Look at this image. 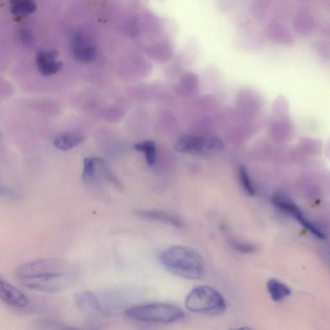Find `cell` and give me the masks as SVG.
Returning a JSON list of instances; mask_svg holds the SVG:
<instances>
[{
	"instance_id": "12",
	"label": "cell",
	"mask_w": 330,
	"mask_h": 330,
	"mask_svg": "<svg viewBox=\"0 0 330 330\" xmlns=\"http://www.w3.org/2000/svg\"><path fill=\"white\" fill-rule=\"evenodd\" d=\"M267 288L274 301H282L291 294V290L283 283L276 279H271L267 283Z\"/></svg>"
},
{
	"instance_id": "1",
	"label": "cell",
	"mask_w": 330,
	"mask_h": 330,
	"mask_svg": "<svg viewBox=\"0 0 330 330\" xmlns=\"http://www.w3.org/2000/svg\"><path fill=\"white\" fill-rule=\"evenodd\" d=\"M80 274V267L71 260L48 258L21 265L15 276L23 286L30 290L55 294L72 287Z\"/></svg>"
},
{
	"instance_id": "5",
	"label": "cell",
	"mask_w": 330,
	"mask_h": 330,
	"mask_svg": "<svg viewBox=\"0 0 330 330\" xmlns=\"http://www.w3.org/2000/svg\"><path fill=\"white\" fill-rule=\"evenodd\" d=\"M177 148L181 152L206 154L220 151L223 148V144L220 140L216 138L209 139L195 136H186L179 141Z\"/></svg>"
},
{
	"instance_id": "15",
	"label": "cell",
	"mask_w": 330,
	"mask_h": 330,
	"mask_svg": "<svg viewBox=\"0 0 330 330\" xmlns=\"http://www.w3.org/2000/svg\"><path fill=\"white\" fill-rule=\"evenodd\" d=\"M98 158H85L84 159V171L82 177L84 180L89 181L94 176L97 166H98Z\"/></svg>"
},
{
	"instance_id": "4",
	"label": "cell",
	"mask_w": 330,
	"mask_h": 330,
	"mask_svg": "<svg viewBox=\"0 0 330 330\" xmlns=\"http://www.w3.org/2000/svg\"><path fill=\"white\" fill-rule=\"evenodd\" d=\"M184 303L191 312L212 315L222 314L227 307L223 295L209 286L193 288L187 295Z\"/></svg>"
},
{
	"instance_id": "2",
	"label": "cell",
	"mask_w": 330,
	"mask_h": 330,
	"mask_svg": "<svg viewBox=\"0 0 330 330\" xmlns=\"http://www.w3.org/2000/svg\"><path fill=\"white\" fill-rule=\"evenodd\" d=\"M159 260L167 271L181 278L198 280L204 274L202 256L190 247L181 245L168 247L161 253Z\"/></svg>"
},
{
	"instance_id": "16",
	"label": "cell",
	"mask_w": 330,
	"mask_h": 330,
	"mask_svg": "<svg viewBox=\"0 0 330 330\" xmlns=\"http://www.w3.org/2000/svg\"><path fill=\"white\" fill-rule=\"evenodd\" d=\"M239 176L241 177L242 184L246 192L250 195H254V188H253L252 183H251L250 177H249L245 168H241V169L239 170Z\"/></svg>"
},
{
	"instance_id": "10",
	"label": "cell",
	"mask_w": 330,
	"mask_h": 330,
	"mask_svg": "<svg viewBox=\"0 0 330 330\" xmlns=\"http://www.w3.org/2000/svg\"><path fill=\"white\" fill-rule=\"evenodd\" d=\"M221 228L226 234L225 239L228 245L233 250L239 253H245V254H250V253L255 252L256 246L253 244L237 238L234 235L230 234L229 232H228V228L225 225L221 226Z\"/></svg>"
},
{
	"instance_id": "7",
	"label": "cell",
	"mask_w": 330,
	"mask_h": 330,
	"mask_svg": "<svg viewBox=\"0 0 330 330\" xmlns=\"http://www.w3.org/2000/svg\"><path fill=\"white\" fill-rule=\"evenodd\" d=\"M76 308L89 315H101L104 313L98 296L91 291H84L77 294L75 298Z\"/></svg>"
},
{
	"instance_id": "6",
	"label": "cell",
	"mask_w": 330,
	"mask_h": 330,
	"mask_svg": "<svg viewBox=\"0 0 330 330\" xmlns=\"http://www.w3.org/2000/svg\"><path fill=\"white\" fill-rule=\"evenodd\" d=\"M0 297L5 303L15 308H24L29 304L28 298L22 291L3 279L0 280Z\"/></svg>"
},
{
	"instance_id": "14",
	"label": "cell",
	"mask_w": 330,
	"mask_h": 330,
	"mask_svg": "<svg viewBox=\"0 0 330 330\" xmlns=\"http://www.w3.org/2000/svg\"><path fill=\"white\" fill-rule=\"evenodd\" d=\"M151 53L156 58L163 61L171 56L172 48L167 41H160L152 46Z\"/></svg>"
},
{
	"instance_id": "3",
	"label": "cell",
	"mask_w": 330,
	"mask_h": 330,
	"mask_svg": "<svg viewBox=\"0 0 330 330\" xmlns=\"http://www.w3.org/2000/svg\"><path fill=\"white\" fill-rule=\"evenodd\" d=\"M125 315L137 321L170 324L183 319L184 313L172 304L151 303L134 306L125 311Z\"/></svg>"
},
{
	"instance_id": "13",
	"label": "cell",
	"mask_w": 330,
	"mask_h": 330,
	"mask_svg": "<svg viewBox=\"0 0 330 330\" xmlns=\"http://www.w3.org/2000/svg\"><path fill=\"white\" fill-rule=\"evenodd\" d=\"M137 151L144 152L146 156L147 162L149 165L155 163L156 158V147L154 142L146 141L135 145Z\"/></svg>"
},
{
	"instance_id": "11",
	"label": "cell",
	"mask_w": 330,
	"mask_h": 330,
	"mask_svg": "<svg viewBox=\"0 0 330 330\" xmlns=\"http://www.w3.org/2000/svg\"><path fill=\"white\" fill-rule=\"evenodd\" d=\"M37 65L41 75L49 76L56 74L61 68V63L55 61L54 55L41 54L37 59Z\"/></svg>"
},
{
	"instance_id": "8",
	"label": "cell",
	"mask_w": 330,
	"mask_h": 330,
	"mask_svg": "<svg viewBox=\"0 0 330 330\" xmlns=\"http://www.w3.org/2000/svg\"><path fill=\"white\" fill-rule=\"evenodd\" d=\"M137 214L142 218L159 221L172 227L178 228L184 227L183 221L178 216L169 212L158 210H141L137 212Z\"/></svg>"
},
{
	"instance_id": "9",
	"label": "cell",
	"mask_w": 330,
	"mask_h": 330,
	"mask_svg": "<svg viewBox=\"0 0 330 330\" xmlns=\"http://www.w3.org/2000/svg\"><path fill=\"white\" fill-rule=\"evenodd\" d=\"M85 140L84 134L71 131L57 135L53 140V144L61 151H68L82 144Z\"/></svg>"
}]
</instances>
